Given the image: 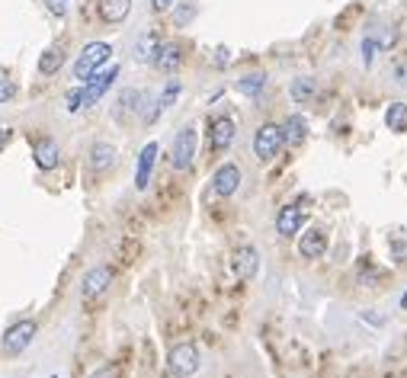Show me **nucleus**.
Masks as SVG:
<instances>
[{"label":"nucleus","instance_id":"1","mask_svg":"<svg viewBox=\"0 0 407 378\" xmlns=\"http://www.w3.org/2000/svg\"><path fill=\"white\" fill-rule=\"evenodd\" d=\"M199 350H196V343H176L174 350L167 353V369L170 375L176 378H189L199 372Z\"/></svg>","mask_w":407,"mask_h":378},{"label":"nucleus","instance_id":"2","mask_svg":"<svg viewBox=\"0 0 407 378\" xmlns=\"http://www.w3.org/2000/svg\"><path fill=\"white\" fill-rule=\"evenodd\" d=\"M112 55V45L109 42H90V45L81 52V58L74 61V77L77 81H87L93 71H100Z\"/></svg>","mask_w":407,"mask_h":378},{"label":"nucleus","instance_id":"3","mask_svg":"<svg viewBox=\"0 0 407 378\" xmlns=\"http://www.w3.org/2000/svg\"><path fill=\"white\" fill-rule=\"evenodd\" d=\"M196 148H199V138H196L193 125H186V129L176 132L174 154H170V164H174V170H189V167H193V157H196Z\"/></svg>","mask_w":407,"mask_h":378},{"label":"nucleus","instance_id":"4","mask_svg":"<svg viewBox=\"0 0 407 378\" xmlns=\"http://www.w3.org/2000/svg\"><path fill=\"white\" fill-rule=\"evenodd\" d=\"M279 148H282V129L276 122H263L257 129V135H253V154L260 160H273L279 154Z\"/></svg>","mask_w":407,"mask_h":378},{"label":"nucleus","instance_id":"5","mask_svg":"<svg viewBox=\"0 0 407 378\" xmlns=\"http://www.w3.org/2000/svg\"><path fill=\"white\" fill-rule=\"evenodd\" d=\"M36 330H39L36 321H19V324H13V327L3 333V343H0V346H3L7 356H19L29 343L36 340Z\"/></svg>","mask_w":407,"mask_h":378},{"label":"nucleus","instance_id":"6","mask_svg":"<svg viewBox=\"0 0 407 378\" xmlns=\"http://www.w3.org/2000/svg\"><path fill=\"white\" fill-rule=\"evenodd\" d=\"M119 77V67H106V71H93L87 81H83V106H90V103H96L103 96V93L112 87V81Z\"/></svg>","mask_w":407,"mask_h":378},{"label":"nucleus","instance_id":"7","mask_svg":"<svg viewBox=\"0 0 407 378\" xmlns=\"http://www.w3.org/2000/svg\"><path fill=\"white\" fill-rule=\"evenodd\" d=\"M109 286H112V269L93 266V269H87V276H83V282H81V295L87 298V302H93V298H100Z\"/></svg>","mask_w":407,"mask_h":378},{"label":"nucleus","instance_id":"8","mask_svg":"<svg viewBox=\"0 0 407 378\" xmlns=\"http://www.w3.org/2000/svg\"><path fill=\"white\" fill-rule=\"evenodd\" d=\"M231 269H234V276L241 279V282H247V279L257 276V269H260V253L257 247H250V244H244V247L234 250V257H231Z\"/></svg>","mask_w":407,"mask_h":378},{"label":"nucleus","instance_id":"9","mask_svg":"<svg viewBox=\"0 0 407 378\" xmlns=\"http://www.w3.org/2000/svg\"><path fill=\"white\" fill-rule=\"evenodd\" d=\"M238 186H241V167H238V164H222L218 170H215V176H212L215 196L228 199V196L238 193Z\"/></svg>","mask_w":407,"mask_h":378},{"label":"nucleus","instance_id":"10","mask_svg":"<svg viewBox=\"0 0 407 378\" xmlns=\"http://www.w3.org/2000/svg\"><path fill=\"white\" fill-rule=\"evenodd\" d=\"M234 122L228 119V116H218V119H212V125H209V145H212V151H228L234 141Z\"/></svg>","mask_w":407,"mask_h":378},{"label":"nucleus","instance_id":"11","mask_svg":"<svg viewBox=\"0 0 407 378\" xmlns=\"http://www.w3.org/2000/svg\"><path fill=\"white\" fill-rule=\"evenodd\" d=\"M180 65H183V48L176 45V42H160L158 55H154V67H158L160 74H176Z\"/></svg>","mask_w":407,"mask_h":378},{"label":"nucleus","instance_id":"12","mask_svg":"<svg viewBox=\"0 0 407 378\" xmlns=\"http://www.w3.org/2000/svg\"><path fill=\"white\" fill-rule=\"evenodd\" d=\"M158 141H148L138 154V167H135V189H148L151 183V170H154V160H158Z\"/></svg>","mask_w":407,"mask_h":378},{"label":"nucleus","instance_id":"13","mask_svg":"<svg viewBox=\"0 0 407 378\" xmlns=\"http://www.w3.org/2000/svg\"><path fill=\"white\" fill-rule=\"evenodd\" d=\"M298 253L305 260H317L327 253V231L324 228H311L302 234V240H298Z\"/></svg>","mask_w":407,"mask_h":378},{"label":"nucleus","instance_id":"14","mask_svg":"<svg viewBox=\"0 0 407 378\" xmlns=\"http://www.w3.org/2000/svg\"><path fill=\"white\" fill-rule=\"evenodd\" d=\"M302 224H305V209L302 205H286L276 215V231L282 238H295L298 231H302Z\"/></svg>","mask_w":407,"mask_h":378},{"label":"nucleus","instance_id":"15","mask_svg":"<svg viewBox=\"0 0 407 378\" xmlns=\"http://www.w3.org/2000/svg\"><path fill=\"white\" fill-rule=\"evenodd\" d=\"M32 154H36V164L39 170H55L58 160H61V151H58V145L52 138H36V145H32Z\"/></svg>","mask_w":407,"mask_h":378},{"label":"nucleus","instance_id":"16","mask_svg":"<svg viewBox=\"0 0 407 378\" xmlns=\"http://www.w3.org/2000/svg\"><path fill=\"white\" fill-rule=\"evenodd\" d=\"M90 167L96 174H106V170L116 167V148H112L109 141H96L90 148Z\"/></svg>","mask_w":407,"mask_h":378},{"label":"nucleus","instance_id":"17","mask_svg":"<svg viewBox=\"0 0 407 378\" xmlns=\"http://www.w3.org/2000/svg\"><path fill=\"white\" fill-rule=\"evenodd\" d=\"M279 129H282V145H289V148H295V145H302L308 138L305 116H289L286 125H279Z\"/></svg>","mask_w":407,"mask_h":378},{"label":"nucleus","instance_id":"18","mask_svg":"<svg viewBox=\"0 0 407 378\" xmlns=\"http://www.w3.org/2000/svg\"><path fill=\"white\" fill-rule=\"evenodd\" d=\"M132 13V0H100V19L103 23H122Z\"/></svg>","mask_w":407,"mask_h":378},{"label":"nucleus","instance_id":"19","mask_svg":"<svg viewBox=\"0 0 407 378\" xmlns=\"http://www.w3.org/2000/svg\"><path fill=\"white\" fill-rule=\"evenodd\" d=\"M141 109V90H135V87H129V90H122L119 96V106H116V119H132L135 112Z\"/></svg>","mask_w":407,"mask_h":378},{"label":"nucleus","instance_id":"20","mask_svg":"<svg viewBox=\"0 0 407 378\" xmlns=\"http://www.w3.org/2000/svg\"><path fill=\"white\" fill-rule=\"evenodd\" d=\"M158 45H160L158 32H141L138 42H135V61H154Z\"/></svg>","mask_w":407,"mask_h":378},{"label":"nucleus","instance_id":"21","mask_svg":"<svg viewBox=\"0 0 407 378\" xmlns=\"http://www.w3.org/2000/svg\"><path fill=\"white\" fill-rule=\"evenodd\" d=\"M289 93H292V100L295 103H311L317 93V81L315 77H295L292 81V87H289Z\"/></svg>","mask_w":407,"mask_h":378},{"label":"nucleus","instance_id":"22","mask_svg":"<svg viewBox=\"0 0 407 378\" xmlns=\"http://www.w3.org/2000/svg\"><path fill=\"white\" fill-rule=\"evenodd\" d=\"M61 65H65V52H61V48H48V52H42V58H39V71L45 77L58 74Z\"/></svg>","mask_w":407,"mask_h":378},{"label":"nucleus","instance_id":"23","mask_svg":"<svg viewBox=\"0 0 407 378\" xmlns=\"http://www.w3.org/2000/svg\"><path fill=\"white\" fill-rule=\"evenodd\" d=\"M385 125L391 132H407V103H391L388 112H385Z\"/></svg>","mask_w":407,"mask_h":378},{"label":"nucleus","instance_id":"24","mask_svg":"<svg viewBox=\"0 0 407 378\" xmlns=\"http://www.w3.org/2000/svg\"><path fill=\"white\" fill-rule=\"evenodd\" d=\"M263 87H267V77L263 74H250V77H241V81H238V90H241L244 96H260Z\"/></svg>","mask_w":407,"mask_h":378},{"label":"nucleus","instance_id":"25","mask_svg":"<svg viewBox=\"0 0 407 378\" xmlns=\"http://www.w3.org/2000/svg\"><path fill=\"white\" fill-rule=\"evenodd\" d=\"M174 7H176V3H174ZM193 17H196V0H183V3L174 10V23H176V26H189Z\"/></svg>","mask_w":407,"mask_h":378},{"label":"nucleus","instance_id":"26","mask_svg":"<svg viewBox=\"0 0 407 378\" xmlns=\"http://www.w3.org/2000/svg\"><path fill=\"white\" fill-rule=\"evenodd\" d=\"M176 96H180V81H167L164 93L158 96V109H160V112H164V109H170Z\"/></svg>","mask_w":407,"mask_h":378},{"label":"nucleus","instance_id":"27","mask_svg":"<svg viewBox=\"0 0 407 378\" xmlns=\"http://www.w3.org/2000/svg\"><path fill=\"white\" fill-rule=\"evenodd\" d=\"M391 77H395L401 87H407V55H398L391 61Z\"/></svg>","mask_w":407,"mask_h":378},{"label":"nucleus","instance_id":"28","mask_svg":"<svg viewBox=\"0 0 407 378\" xmlns=\"http://www.w3.org/2000/svg\"><path fill=\"white\" fill-rule=\"evenodd\" d=\"M13 96H17V83L0 74V103H10Z\"/></svg>","mask_w":407,"mask_h":378},{"label":"nucleus","instance_id":"29","mask_svg":"<svg viewBox=\"0 0 407 378\" xmlns=\"http://www.w3.org/2000/svg\"><path fill=\"white\" fill-rule=\"evenodd\" d=\"M359 13H362V7H359V3H353V7L346 10L343 17H337V29H350V23H353L356 17H359Z\"/></svg>","mask_w":407,"mask_h":378},{"label":"nucleus","instance_id":"30","mask_svg":"<svg viewBox=\"0 0 407 378\" xmlns=\"http://www.w3.org/2000/svg\"><path fill=\"white\" fill-rule=\"evenodd\" d=\"M375 52H379V42H375V36H369L366 42H362V61H366V67L372 65V58H375Z\"/></svg>","mask_w":407,"mask_h":378},{"label":"nucleus","instance_id":"31","mask_svg":"<svg viewBox=\"0 0 407 378\" xmlns=\"http://www.w3.org/2000/svg\"><path fill=\"white\" fill-rule=\"evenodd\" d=\"M65 106H67V112H77L83 106V90L77 87V90H71L67 93V100H65Z\"/></svg>","mask_w":407,"mask_h":378},{"label":"nucleus","instance_id":"32","mask_svg":"<svg viewBox=\"0 0 407 378\" xmlns=\"http://www.w3.org/2000/svg\"><path fill=\"white\" fill-rule=\"evenodd\" d=\"M45 10L52 13V17L61 19V17L67 13V0H45Z\"/></svg>","mask_w":407,"mask_h":378},{"label":"nucleus","instance_id":"33","mask_svg":"<svg viewBox=\"0 0 407 378\" xmlns=\"http://www.w3.org/2000/svg\"><path fill=\"white\" fill-rule=\"evenodd\" d=\"M90 378H122V366H116V362H112V366H103V369L93 372Z\"/></svg>","mask_w":407,"mask_h":378},{"label":"nucleus","instance_id":"34","mask_svg":"<svg viewBox=\"0 0 407 378\" xmlns=\"http://www.w3.org/2000/svg\"><path fill=\"white\" fill-rule=\"evenodd\" d=\"M176 0H151V10L154 13H167V10H174Z\"/></svg>","mask_w":407,"mask_h":378},{"label":"nucleus","instance_id":"35","mask_svg":"<svg viewBox=\"0 0 407 378\" xmlns=\"http://www.w3.org/2000/svg\"><path fill=\"white\" fill-rule=\"evenodd\" d=\"M215 52H218V55H215V65H218V67L231 61V55H228V48H215Z\"/></svg>","mask_w":407,"mask_h":378},{"label":"nucleus","instance_id":"36","mask_svg":"<svg viewBox=\"0 0 407 378\" xmlns=\"http://www.w3.org/2000/svg\"><path fill=\"white\" fill-rule=\"evenodd\" d=\"M7 141H10V129H0V151L7 148Z\"/></svg>","mask_w":407,"mask_h":378},{"label":"nucleus","instance_id":"37","mask_svg":"<svg viewBox=\"0 0 407 378\" xmlns=\"http://www.w3.org/2000/svg\"><path fill=\"white\" fill-rule=\"evenodd\" d=\"M52 378H58V375H52Z\"/></svg>","mask_w":407,"mask_h":378}]
</instances>
